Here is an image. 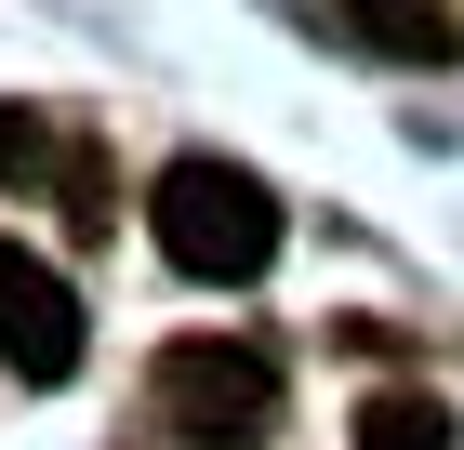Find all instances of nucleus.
Here are the masks:
<instances>
[{
    "instance_id": "f257e3e1",
    "label": "nucleus",
    "mask_w": 464,
    "mask_h": 450,
    "mask_svg": "<svg viewBox=\"0 0 464 450\" xmlns=\"http://www.w3.org/2000/svg\"><path fill=\"white\" fill-rule=\"evenodd\" d=\"M146 239L173 252L186 278H266L279 265V199L239 159H173V173L146 186Z\"/></svg>"
},
{
    "instance_id": "f03ea898",
    "label": "nucleus",
    "mask_w": 464,
    "mask_h": 450,
    "mask_svg": "<svg viewBox=\"0 0 464 450\" xmlns=\"http://www.w3.org/2000/svg\"><path fill=\"white\" fill-rule=\"evenodd\" d=\"M146 397H160V424H173L186 450H266V437H279V358H266V345H226V331L160 345Z\"/></svg>"
},
{
    "instance_id": "7ed1b4c3",
    "label": "nucleus",
    "mask_w": 464,
    "mask_h": 450,
    "mask_svg": "<svg viewBox=\"0 0 464 450\" xmlns=\"http://www.w3.org/2000/svg\"><path fill=\"white\" fill-rule=\"evenodd\" d=\"M0 371L14 384H67L80 371V292L14 239H0Z\"/></svg>"
},
{
    "instance_id": "20e7f679",
    "label": "nucleus",
    "mask_w": 464,
    "mask_h": 450,
    "mask_svg": "<svg viewBox=\"0 0 464 450\" xmlns=\"http://www.w3.org/2000/svg\"><path fill=\"white\" fill-rule=\"evenodd\" d=\"M372 53H411V67H451L464 53V27H451V0H332Z\"/></svg>"
},
{
    "instance_id": "39448f33",
    "label": "nucleus",
    "mask_w": 464,
    "mask_h": 450,
    "mask_svg": "<svg viewBox=\"0 0 464 450\" xmlns=\"http://www.w3.org/2000/svg\"><path fill=\"white\" fill-rule=\"evenodd\" d=\"M358 450H464V424H451L438 384H385V397L358 411Z\"/></svg>"
},
{
    "instance_id": "423d86ee",
    "label": "nucleus",
    "mask_w": 464,
    "mask_h": 450,
    "mask_svg": "<svg viewBox=\"0 0 464 450\" xmlns=\"http://www.w3.org/2000/svg\"><path fill=\"white\" fill-rule=\"evenodd\" d=\"M53 173H67L53 120H40V106H0V186H53Z\"/></svg>"
}]
</instances>
